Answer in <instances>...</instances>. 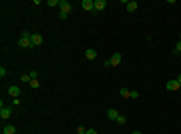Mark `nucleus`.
Returning a JSON list of instances; mask_svg holds the SVG:
<instances>
[{
  "instance_id": "nucleus-28",
  "label": "nucleus",
  "mask_w": 181,
  "mask_h": 134,
  "mask_svg": "<svg viewBox=\"0 0 181 134\" xmlns=\"http://www.w3.org/2000/svg\"><path fill=\"white\" fill-rule=\"evenodd\" d=\"M175 80H177V82H179V84H181V74H179V76H177V78H175Z\"/></svg>"
},
{
  "instance_id": "nucleus-20",
  "label": "nucleus",
  "mask_w": 181,
  "mask_h": 134,
  "mask_svg": "<svg viewBox=\"0 0 181 134\" xmlns=\"http://www.w3.org/2000/svg\"><path fill=\"white\" fill-rule=\"evenodd\" d=\"M30 36H32V34L28 32V30H22V34H20V38H30Z\"/></svg>"
},
{
  "instance_id": "nucleus-18",
  "label": "nucleus",
  "mask_w": 181,
  "mask_h": 134,
  "mask_svg": "<svg viewBox=\"0 0 181 134\" xmlns=\"http://www.w3.org/2000/svg\"><path fill=\"white\" fill-rule=\"evenodd\" d=\"M173 54H181V40L177 42V46H175V50H173Z\"/></svg>"
},
{
  "instance_id": "nucleus-25",
  "label": "nucleus",
  "mask_w": 181,
  "mask_h": 134,
  "mask_svg": "<svg viewBox=\"0 0 181 134\" xmlns=\"http://www.w3.org/2000/svg\"><path fill=\"white\" fill-rule=\"evenodd\" d=\"M131 98H139V92H137V90H131Z\"/></svg>"
},
{
  "instance_id": "nucleus-21",
  "label": "nucleus",
  "mask_w": 181,
  "mask_h": 134,
  "mask_svg": "<svg viewBox=\"0 0 181 134\" xmlns=\"http://www.w3.org/2000/svg\"><path fill=\"white\" fill-rule=\"evenodd\" d=\"M28 74H30V78H32V80H38V72H36V70H32V72H28Z\"/></svg>"
},
{
  "instance_id": "nucleus-14",
  "label": "nucleus",
  "mask_w": 181,
  "mask_h": 134,
  "mask_svg": "<svg viewBox=\"0 0 181 134\" xmlns=\"http://www.w3.org/2000/svg\"><path fill=\"white\" fill-rule=\"evenodd\" d=\"M119 94H121L123 98H131V90H129V88H125V86H123L121 90H119Z\"/></svg>"
},
{
  "instance_id": "nucleus-8",
  "label": "nucleus",
  "mask_w": 181,
  "mask_h": 134,
  "mask_svg": "<svg viewBox=\"0 0 181 134\" xmlns=\"http://www.w3.org/2000/svg\"><path fill=\"white\" fill-rule=\"evenodd\" d=\"M2 134H16V126H14V124H4Z\"/></svg>"
},
{
  "instance_id": "nucleus-11",
  "label": "nucleus",
  "mask_w": 181,
  "mask_h": 134,
  "mask_svg": "<svg viewBox=\"0 0 181 134\" xmlns=\"http://www.w3.org/2000/svg\"><path fill=\"white\" fill-rule=\"evenodd\" d=\"M107 116H109L111 120H117V118H119V112H117V108H109V110H107Z\"/></svg>"
},
{
  "instance_id": "nucleus-1",
  "label": "nucleus",
  "mask_w": 181,
  "mask_h": 134,
  "mask_svg": "<svg viewBox=\"0 0 181 134\" xmlns=\"http://www.w3.org/2000/svg\"><path fill=\"white\" fill-rule=\"evenodd\" d=\"M165 88L169 90V92H175V90H179V88H181V84H179V82H177L175 78H173V80H169V82L165 84Z\"/></svg>"
},
{
  "instance_id": "nucleus-22",
  "label": "nucleus",
  "mask_w": 181,
  "mask_h": 134,
  "mask_svg": "<svg viewBox=\"0 0 181 134\" xmlns=\"http://www.w3.org/2000/svg\"><path fill=\"white\" fill-rule=\"evenodd\" d=\"M67 16L68 14H65V12H58V18H60V20H67Z\"/></svg>"
},
{
  "instance_id": "nucleus-16",
  "label": "nucleus",
  "mask_w": 181,
  "mask_h": 134,
  "mask_svg": "<svg viewBox=\"0 0 181 134\" xmlns=\"http://www.w3.org/2000/svg\"><path fill=\"white\" fill-rule=\"evenodd\" d=\"M22 82H24V84H30V82H32L30 74H24V76H22Z\"/></svg>"
},
{
  "instance_id": "nucleus-4",
  "label": "nucleus",
  "mask_w": 181,
  "mask_h": 134,
  "mask_svg": "<svg viewBox=\"0 0 181 134\" xmlns=\"http://www.w3.org/2000/svg\"><path fill=\"white\" fill-rule=\"evenodd\" d=\"M107 8V0H95V12H101ZM93 12V14H95Z\"/></svg>"
},
{
  "instance_id": "nucleus-10",
  "label": "nucleus",
  "mask_w": 181,
  "mask_h": 134,
  "mask_svg": "<svg viewBox=\"0 0 181 134\" xmlns=\"http://www.w3.org/2000/svg\"><path fill=\"white\" fill-rule=\"evenodd\" d=\"M18 44H20V48H30L32 42H30V38H20V40H18Z\"/></svg>"
},
{
  "instance_id": "nucleus-29",
  "label": "nucleus",
  "mask_w": 181,
  "mask_h": 134,
  "mask_svg": "<svg viewBox=\"0 0 181 134\" xmlns=\"http://www.w3.org/2000/svg\"><path fill=\"white\" fill-rule=\"evenodd\" d=\"M131 134H141V132H139V130H133V132H131Z\"/></svg>"
},
{
  "instance_id": "nucleus-12",
  "label": "nucleus",
  "mask_w": 181,
  "mask_h": 134,
  "mask_svg": "<svg viewBox=\"0 0 181 134\" xmlns=\"http://www.w3.org/2000/svg\"><path fill=\"white\" fill-rule=\"evenodd\" d=\"M85 56H87L89 60H95V58H97V50H93V48H87V50H85Z\"/></svg>"
},
{
  "instance_id": "nucleus-13",
  "label": "nucleus",
  "mask_w": 181,
  "mask_h": 134,
  "mask_svg": "<svg viewBox=\"0 0 181 134\" xmlns=\"http://www.w3.org/2000/svg\"><path fill=\"white\" fill-rule=\"evenodd\" d=\"M137 8H139V4H137L135 0H133V2H129V4H127V12H135Z\"/></svg>"
},
{
  "instance_id": "nucleus-6",
  "label": "nucleus",
  "mask_w": 181,
  "mask_h": 134,
  "mask_svg": "<svg viewBox=\"0 0 181 134\" xmlns=\"http://www.w3.org/2000/svg\"><path fill=\"white\" fill-rule=\"evenodd\" d=\"M42 40H45V38H42L40 34H32V36H30V42H32V46H40V44H42Z\"/></svg>"
},
{
  "instance_id": "nucleus-7",
  "label": "nucleus",
  "mask_w": 181,
  "mask_h": 134,
  "mask_svg": "<svg viewBox=\"0 0 181 134\" xmlns=\"http://www.w3.org/2000/svg\"><path fill=\"white\" fill-rule=\"evenodd\" d=\"M0 116H2V118H10L12 116V108L10 106H2V108H0Z\"/></svg>"
},
{
  "instance_id": "nucleus-26",
  "label": "nucleus",
  "mask_w": 181,
  "mask_h": 134,
  "mask_svg": "<svg viewBox=\"0 0 181 134\" xmlns=\"http://www.w3.org/2000/svg\"><path fill=\"white\" fill-rule=\"evenodd\" d=\"M20 104V98H12V106H18Z\"/></svg>"
},
{
  "instance_id": "nucleus-3",
  "label": "nucleus",
  "mask_w": 181,
  "mask_h": 134,
  "mask_svg": "<svg viewBox=\"0 0 181 134\" xmlns=\"http://www.w3.org/2000/svg\"><path fill=\"white\" fill-rule=\"evenodd\" d=\"M60 12L70 14V12H73V4H70V2H67V0H60Z\"/></svg>"
},
{
  "instance_id": "nucleus-24",
  "label": "nucleus",
  "mask_w": 181,
  "mask_h": 134,
  "mask_svg": "<svg viewBox=\"0 0 181 134\" xmlns=\"http://www.w3.org/2000/svg\"><path fill=\"white\" fill-rule=\"evenodd\" d=\"M77 134H87V130H85L83 126H79V128H77Z\"/></svg>"
},
{
  "instance_id": "nucleus-5",
  "label": "nucleus",
  "mask_w": 181,
  "mask_h": 134,
  "mask_svg": "<svg viewBox=\"0 0 181 134\" xmlns=\"http://www.w3.org/2000/svg\"><path fill=\"white\" fill-rule=\"evenodd\" d=\"M109 60H111V66H119V64H121V60H123V56L119 54V52H115Z\"/></svg>"
},
{
  "instance_id": "nucleus-9",
  "label": "nucleus",
  "mask_w": 181,
  "mask_h": 134,
  "mask_svg": "<svg viewBox=\"0 0 181 134\" xmlns=\"http://www.w3.org/2000/svg\"><path fill=\"white\" fill-rule=\"evenodd\" d=\"M8 94H10L12 98H18V96H20V86H10V88H8Z\"/></svg>"
},
{
  "instance_id": "nucleus-23",
  "label": "nucleus",
  "mask_w": 181,
  "mask_h": 134,
  "mask_svg": "<svg viewBox=\"0 0 181 134\" xmlns=\"http://www.w3.org/2000/svg\"><path fill=\"white\" fill-rule=\"evenodd\" d=\"M4 76H6V68L2 66V68H0V78H4Z\"/></svg>"
},
{
  "instance_id": "nucleus-15",
  "label": "nucleus",
  "mask_w": 181,
  "mask_h": 134,
  "mask_svg": "<svg viewBox=\"0 0 181 134\" xmlns=\"http://www.w3.org/2000/svg\"><path fill=\"white\" fill-rule=\"evenodd\" d=\"M117 124H127V116H123V114H119V118H117Z\"/></svg>"
},
{
  "instance_id": "nucleus-27",
  "label": "nucleus",
  "mask_w": 181,
  "mask_h": 134,
  "mask_svg": "<svg viewBox=\"0 0 181 134\" xmlns=\"http://www.w3.org/2000/svg\"><path fill=\"white\" fill-rule=\"evenodd\" d=\"M87 134H99V132H97V130H93V128H89V130H87Z\"/></svg>"
},
{
  "instance_id": "nucleus-17",
  "label": "nucleus",
  "mask_w": 181,
  "mask_h": 134,
  "mask_svg": "<svg viewBox=\"0 0 181 134\" xmlns=\"http://www.w3.org/2000/svg\"><path fill=\"white\" fill-rule=\"evenodd\" d=\"M46 4H48V6H60V0H48Z\"/></svg>"
},
{
  "instance_id": "nucleus-2",
  "label": "nucleus",
  "mask_w": 181,
  "mask_h": 134,
  "mask_svg": "<svg viewBox=\"0 0 181 134\" xmlns=\"http://www.w3.org/2000/svg\"><path fill=\"white\" fill-rule=\"evenodd\" d=\"M83 10H87V12H95V0H83Z\"/></svg>"
},
{
  "instance_id": "nucleus-19",
  "label": "nucleus",
  "mask_w": 181,
  "mask_h": 134,
  "mask_svg": "<svg viewBox=\"0 0 181 134\" xmlns=\"http://www.w3.org/2000/svg\"><path fill=\"white\" fill-rule=\"evenodd\" d=\"M28 86H30V88H38V86H40V82H38V80H32Z\"/></svg>"
}]
</instances>
